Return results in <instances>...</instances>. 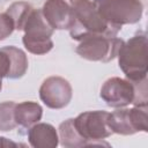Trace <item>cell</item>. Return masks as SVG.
<instances>
[{
  "mask_svg": "<svg viewBox=\"0 0 148 148\" xmlns=\"http://www.w3.org/2000/svg\"><path fill=\"white\" fill-rule=\"evenodd\" d=\"M97 10L111 24L124 25L138 23L143 13L140 0H92Z\"/></svg>",
  "mask_w": 148,
  "mask_h": 148,
  "instance_id": "obj_4",
  "label": "cell"
},
{
  "mask_svg": "<svg viewBox=\"0 0 148 148\" xmlns=\"http://www.w3.org/2000/svg\"><path fill=\"white\" fill-rule=\"evenodd\" d=\"M9 57L10 60V71L7 75V79H20L28 71V58L24 51L16 46H5L1 47Z\"/></svg>",
  "mask_w": 148,
  "mask_h": 148,
  "instance_id": "obj_14",
  "label": "cell"
},
{
  "mask_svg": "<svg viewBox=\"0 0 148 148\" xmlns=\"http://www.w3.org/2000/svg\"><path fill=\"white\" fill-rule=\"evenodd\" d=\"M42 116H43V109L36 102L27 101L15 105L14 118L17 126L29 128L36 123H38L42 119Z\"/></svg>",
  "mask_w": 148,
  "mask_h": 148,
  "instance_id": "obj_12",
  "label": "cell"
},
{
  "mask_svg": "<svg viewBox=\"0 0 148 148\" xmlns=\"http://www.w3.org/2000/svg\"><path fill=\"white\" fill-rule=\"evenodd\" d=\"M74 13V25L69 30L74 40H81L88 36L116 37L121 27L111 24L97 10L92 0H69Z\"/></svg>",
  "mask_w": 148,
  "mask_h": 148,
  "instance_id": "obj_1",
  "label": "cell"
},
{
  "mask_svg": "<svg viewBox=\"0 0 148 148\" xmlns=\"http://www.w3.org/2000/svg\"><path fill=\"white\" fill-rule=\"evenodd\" d=\"M1 88H2V79H0V91H1Z\"/></svg>",
  "mask_w": 148,
  "mask_h": 148,
  "instance_id": "obj_19",
  "label": "cell"
},
{
  "mask_svg": "<svg viewBox=\"0 0 148 148\" xmlns=\"http://www.w3.org/2000/svg\"><path fill=\"white\" fill-rule=\"evenodd\" d=\"M118 64L127 80L138 82L147 79V36L136 34L124 42L118 51Z\"/></svg>",
  "mask_w": 148,
  "mask_h": 148,
  "instance_id": "obj_2",
  "label": "cell"
},
{
  "mask_svg": "<svg viewBox=\"0 0 148 148\" xmlns=\"http://www.w3.org/2000/svg\"><path fill=\"white\" fill-rule=\"evenodd\" d=\"M72 96L71 83L61 76H49L39 88V98L50 109H64L69 104Z\"/></svg>",
  "mask_w": 148,
  "mask_h": 148,
  "instance_id": "obj_9",
  "label": "cell"
},
{
  "mask_svg": "<svg viewBox=\"0 0 148 148\" xmlns=\"http://www.w3.org/2000/svg\"><path fill=\"white\" fill-rule=\"evenodd\" d=\"M123 43L124 40L117 37L88 36L79 40L75 52L89 61L109 62L117 57Z\"/></svg>",
  "mask_w": 148,
  "mask_h": 148,
  "instance_id": "obj_7",
  "label": "cell"
},
{
  "mask_svg": "<svg viewBox=\"0 0 148 148\" xmlns=\"http://www.w3.org/2000/svg\"><path fill=\"white\" fill-rule=\"evenodd\" d=\"M42 13L53 30H71L74 25V13L66 0H46Z\"/></svg>",
  "mask_w": 148,
  "mask_h": 148,
  "instance_id": "obj_10",
  "label": "cell"
},
{
  "mask_svg": "<svg viewBox=\"0 0 148 148\" xmlns=\"http://www.w3.org/2000/svg\"><path fill=\"white\" fill-rule=\"evenodd\" d=\"M28 141L34 148H56L59 145V135L51 124L36 123L28 130Z\"/></svg>",
  "mask_w": 148,
  "mask_h": 148,
  "instance_id": "obj_11",
  "label": "cell"
},
{
  "mask_svg": "<svg viewBox=\"0 0 148 148\" xmlns=\"http://www.w3.org/2000/svg\"><path fill=\"white\" fill-rule=\"evenodd\" d=\"M59 142L62 147L65 148H81V147H87L88 143L87 141L79 134L76 131L73 118L66 119L59 125Z\"/></svg>",
  "mask_w": 148,
  "mask_h": 148,
  "instance_id": "obj_13",
  "label": "cell"
},
{
  "mask_svg": "<svg viewBox=\"0 0 148 148\" xmlns=\"http://www.w3.org/2000/svg\"><path fill=\"white\" fill-rule=\"evenodd\" d=\"M14 30L15 25L10 16L6 12L0 13V40H3L7 37H9Z\"/></svg>",
  "mask_w": 148,
  "mask_h": 148,
  "instance_id": "obj_17",
  "label": "cell"
},
{
  "mask_svg": "<svg viewBox=\"0 0 148 148\" xmlns=\"http://www.w3.org/2000/svg\"><path fill=\"white\" fill-rule=\"evenodd\" d=\"M32 9H34V7L29 2H27V1H16V2H13L6 9V13L13 20L15 29L16 30H22L23 27H24V23H25L28 16L30 15V13L32 12Z\"/></svg>",
  "mask_w": 148,
  "mask_h": 148,
  "instance_id": "obj_15",
  "label": "cell"
},
{
  "mask_svg": "<svg viewBox=\"0 0 148 148\" xmlns=\"http://www.w3.org/2000/svg\"><path fill=\"white\" fill-rule=\"evenodd\" d=\"M9 71H10L9 57L2 49H0V79L7 77Z\"/></svg>",
  "mask_w": 148,
  "mask_h": 148,
  "instance_id": "obj_18",
  "label": "cell"
},
{
  "mask_svg": "<svg viewBox=\"0 0 148 148\" xmlns=\"http://www.w3.org/2000/svg\"><path fill=\"white\" fill-rule=\"evenodd\" d=\"M108 116L109 112L106 111L95 110L82 112L76 118H73L76 131L87 141L88 146H109V143L103 142L104 139L112 134V131L108 125Z\"/></svg>",
  "mask_w": 148,
  "mask_h": 148,
  "instance_id": "obj_5",
  "label": "cell"
},
{
  "mask_svg": "<svg viewBox=\"0 0 148 148\" xmlns=\"http://www.w3.org/2000/svg\"><path fill=\"white\" fill-rule=\"evenodd\" d=\"M15 105L12 101L0 103V132H9L17 126L14 118Z\"/></svg>",
  "mask_w": 148,
  "mask_h": 148,
  "instance_id": "obj_16",
  "label": "cell"
},
{
  "mask_svg": "<svg viewBox=\"0 0 148 148\" xmlns=\"http://www.w3.org/2000/svg\"><path fill=\"white\" fill-rule=\"evenodd\" d=\"M99 96L110 108H125L132 104L134 101V83L127 79H121L118 76L110 77L101 87Z\"/></svg>",
  "mask_w": 148,
  "mask_h": 148,
  "instance_id": "obj_8",
  "label": "cell"
},
{
  "mask_svg": "<svg viewBox=\"0 0 148 148\" xmlns=\"http://www.w3.org/2000/svg\"><path fill=\"white\" fill-rule=\"evenodd\" d=\"M108 125L112 133L120 135H133L138 132L148 131V108L135 106L132 109L119 108L109 113Z\"/></svg>",
  "mask_w": 148,
  "mask_h": 148,
  "instance_id": "obj_6",
  "label": "cell"
},
{
  "mask_svg": "<svg viewBox=\"0 0 148 148\" xmlns=\"http://www.w3.org/2000/svg\"><path fill=\"white\" fill-rule=\"evenodd\" d=\"M22 30L24 31L22 43L30 53L45 54L53 49L51 37L54 30L46 22L42 9H32Z\"/></svg>",
  "mask_w": 148,
  "mask_h": 148,
  "instance_id": "obj_3",
  "label": "cell"
}]
</instances>
